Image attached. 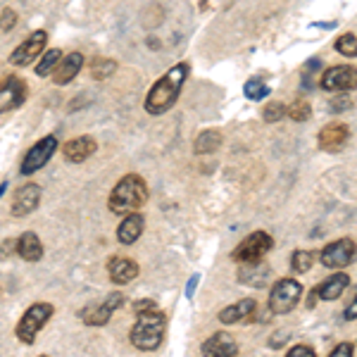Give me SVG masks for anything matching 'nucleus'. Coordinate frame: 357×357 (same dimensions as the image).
I'll use <instances>...</instances> for the list:
<instances>
[{
	"label": "nucleus",
	"instance_id": "nucleus-5",
	"mask_svg": "<svg viewBox=\"0 0 357 357\" xmlns=\"http://www.w3.org/2000/svg\"><path fill=\"white\" fill-rule=\"evenodd\" d=\"M303 296V286L301 281L296 279H279L272 286V293H269V312L272 314H289L296 310V305L301 303Z\"/></svg>",
	"mask_w": 357,
	"mask_h": 357
},
{
	"label": "nucleus",
	"instance_id": "nucleus-15",
	"mask_svg": "<svg viewBox=\"0 0 357 357\" xmlns=\"http://www.w3.org/2000/svg\"><path fill=\"white\" fill-rule=\"evenodd\" d=\"M200 353H203V357H236L238 355V343L234 341L231 333L217 331L215 336H210L200 345Z\"/></svg>",
	"mask_w": 357,
	"mask_h": 357
},
{
	"label": "nucleus",
	"instance_id": "nucleus-22",
	"mask_svg": "<svg viewBox=\"0 0 357 357\" xmlns=\"http://www.w3.org/2000/svg\"><path fill=\"white\" fill-rule=\"evenodd\" d=\"M348 286H350V276L345 272H336V274H329V279L321 281L314 289V293L319 301H336V298L343 296Z\"/></svg>",
	"mask_w": 357,
	"mask_h": 357
},
{
	"label": "nucleus",
	"instance_id": "nucleus-30",
	"mask_svg": "<svg viewBox=\"0 0 357 357\" xmlns=\"http://www.w3.org/2000/svg\"><path fill=\"white\" fill-rule=\"evenodd\" d=\"M284 117H286V105H284V102L272 100V102H267V105H264L262 119H264L267 124H276V122H281Z\"/></svg>",
	"mask_w": 357,
	"mask_h": 357
},
{
	"label": "nucleus",
	"instance_id": "nucleus-28",
	"mask_svg": "<svg viewBox=\"0 0 357 357\" xmlns=\"http://www.w3.org/2000/svg\"><path fill=\"white\" fill-rule=\"evenodd\" d=\"M333 45H336V53L350 57V60H353V57L357 55V38H355L353 31H348V33H343V36H338Z\"/></svg>",
	"mask_w": 357,
	"mask_h": 357
},
{
	"label": "nucleus",
	"instance_id": "nucleus-17",
	"mask_svg": "<svg viewBox=\"0 0 357 357\" xmlns=\"http://www.w3.org/2000/svg\"><path fill=\"white\" fill-rule=\"evenodd\" d=\"M269 274H272V269H269V264L264 260L243 262L238 269V281L245 286H252V289H262V286H267Z\"/></svg>",
	"mask_w": 357,
	"mask_h": 357
},
{
	"label": "nucleus",
	"instance_id": "nucleus-10",
	"mask_svg": "<svg viewBox=\"0 0 357 357\" xmlns=\"http://www.w3.org/2000/svg\"><path fill=\"white\" fill-rule=\"evenodd\" d=\"M355 260V241L353 238H338L321 250L319 262L326 269H343Z\"/></svg>",
	"mask_w": 357,
	"mask_h": 357
},
{
	"label": "nucleus",
	"instance_id": "nucleus-26",
	"mask_svg": "<svg viewBox=\"0 0 357 357\" xmlns=\"http://www.w3.org/2000/svg\"><path fill=\"white\" fill-rule=\"evenodd\" d=\"M60 60H62V53L57 48L45 50L43 57L38 60V65H36V77H48V74H53Z\"/></svg>",
	"mask_w": 357,
	"mask_h": 357
},
{
	"label": "nucleus",
	"instance_id": "nucleus-21",
	"mask_svg": "<svg viewBox=\"0 0 357 357\" xmlns=\"http://www.w3.org/2000/svg\"><path fill=\"white\" fill-rule=\"evenodd\" d=\"M96 151H98V143L91 136H77V138H72V141H67L65 148H62L65 158L69 160V162H74V165L89 160Z\"/></svg>",
	"mask_w": 357,
	"mask_h": 357
},
{
	"label": "nucleus",
	"instance_id": "nucleus-42",
	"mask_svg": "<svg viewBox=\"0 0 357 357\" xmlns=\"http://www.w3.org/2000/svg\"><path fill=\"white\" fill-rule=\"evenodd\" d=\"M5 188H8V183H0V195L5 193Z\"/></svg>",
	"mask_w": 357,
	"mask_h": 357
},
{
	"label": "nucleus",
	"instance_id": "nucleus-27",
	"mask_svg": "<svg viewBox=\"0 0 357 357\" xmlns=\"http://www.w3.org/2000/svg\"><path fill=\"white\" fill-rule=\"evenodd\" d=\"M243 93H245L248 100L257 102V100H264V98H267L269 93H272V89H269L267 84H262L260 79H250V82L245 84Z\"/></svg>",
	"mask_w": 357,
	"mask_h": 357
},
{
	"label": "nucleus",
	"instance_id": "nucleus-16",
	"mask_svg": "<svg viewBox=\"0 0 357 357\" xmlns=\"http://www.w3.org/2000/svg\"><path fill=\"white\" fill-rule=\"evenodd\" d=\"M255 312H257V303L255 298H243V301L229 305V307H224L220 312V321L227 326L231 324H241V321H250L255 319Z\"/></svg>",
	"mask_w": 357,
	"mask_h": 357
},
{
	"label": "nucleus",
	"instance_id": "nucleus-29",
	"mask_svg": "<svg viewBox=\"0 0 357 357\" xmlns=\"http://www.w3.org/2000/svg\"><path fill=\"white\" fill-rule=\"evenodd\" d=\"M286 114L291 117V122H307L310 114H312V107H310V102H305V100H296L286 107Z\"/></svg>",
	"mask_w": 357,
	"mask_h": 357
},
{
	"label": "nucleus",
	"instance_id": "nucleus-43",
	"mask_svg": "<svg viewBox=\"0 0 357 357\" xmlns=\"http://www.w3.org/2000/svg\"><path fill=\"white\" fill-rule=\"evenodd\" d=\"M38 357H48V355H38Z\"/></svg>",
	"mask_w": 357,
	"mask_h": 357
},
{
	"label": "nucleus",
	"instance_id": "nucleus-34",
	"mask_svg": "<svg viewBox=\"0 0 357 357\" xmlns=\"http://www.w3.org/2000/svg\"><path fill=\"white\" fill-rule=\"evenodd\" d=\"M286 357H317V353L310 345H293L289 353H286Z\"/></svg>",
	"mask_w": 357,
	"mask_h": 357
},
{
	"label": "nucleus",
	"instance_id": "nucleus-33",
	"mask_svg": "<svg viewBox=\"0 0 357 357\" xmlns=\"http://www.w3.org/2000/svg\"><path fill=\"white\" fill-rule=\"evenodd\" d=\"M355 355V343H338L336 348L331 350V355L329 357H353Z\"/></svg>",
	"mask_w": 357,
	"mask_h": 357
},
{
	"label": "nucleus",
	"instance_id": "nucleus-11",
	"mask_svg": "<svg viewBox=\"0 0 357 357\" xmlns=\"http://www.w3.org/2000/svg\"><path fill=\"white\" fill-rule=\"evenodd\" d=\"M43 191L38 183H24L22 188H17L15 198H13V207H10V215L22 220V217H29L38 205H41Z\"/></svg>",
	"mask_w": 357,
	"mask_h": 357
},
{
	"label": "nucleus",
	"instance_id": "nucleus-19",
	"mask_svg": "<svg viewBox=\"0 0 357 357\" xmlns=\"http://www.w3.org/2000/svg\"><path fill=\"white\" fill-rule=\"evenodd\" d=\"M107 274H110L112 284L126 286L141 274V267H138L134 260H129V257H112V260L107 262Z\"/></svg>",
	"mask_w": 357,
	"mask_h": 357
},
{
	"label": "nucleus",
	"instance_id": "nucleus-41",
	"mask_svg": "<svg viewBox=\"0 0 357 357\" xmlns=\"http://www.w3.org/2000/svg\"><path fill=\"white\" fill-rule=\"evenodd\" d=\"M317 301H319V298H317V293H314V289H312V291H310V298H307V307H314Z\"/></svg>",
	"mask_w": 357,
	"mask_h": 357
},
{
	"label": "nucleus",
	"instance_id": "nucleus-1",
	"mask_svg": "<svg viewBox=\"0 0 357 357\" xmlns=\"http://www.w3.org/2000/svg\"><path fill=\"white\" fill-rule=\"evenodd\" d=\"M188 72H191L188 62H178V65L172 67L169 72H165L162 77L153 84V89L148 91L146 112L155 114V117H158V114L169 112L172 107L176 105L178 96H181V89H183V84H186V79H188Z\"/></svg>",
	"mask_w": 357,
	"mask_h": 357
},
{
	"label": "nucleus",
	"instance_id": "nucleus-32",
	"mask_svg": "<svg viewBox=\"0 0 357 357\" xmlns=\"http://www.w3.org/2000/svg\"><path fill=\"white\" fill-rule=\"evenodd\" d=\"M17 24V15H15V10H10V8H5L3 13H0V31H10Z\"/></svg>",
	"mask_w": 357,
	"mask_h": 357
},
{
	"label": "nucleus",
	"instance_id": "nucleus-4",
	"mask_svg": "<svg viewBox=\"0 0 357 357\" xmlns=\"http://www.w3.org/2000/svg\"><path fill=\"white\" fill-rule=\"evenodd\" d=\"M53 312H55V307L50 303H33L31 307L22 314L20 324H17V338L24 345H33L36 343L38 331L48 324Z\"/></svg>",
	"mask_w": 357,
	"mask_h": 357
},
{
	"label": "nucleus",
	"instance_id": "nucleus-6",
	"mask_svg": "<svg viewBox=\"0 0 357 357\" xmlns=\"http://www.w3.org/2000/svg\"><path fill=\"white\" fill-rule=\"evenodd\" d=\"M272 248H274V238L267 231H252L231 250V260L238 264L264 260V255H267Z\"/></svg>",
	"mask_w": 357,
	"mask_h": 357
},
{
	"label": "nucleus",
	"instance_id": "nucleus-2",
	"mask_svg": "<svg viewBox=\"0 0 357 357\" xmlns=\"http://www.w3.org/2000/svg\"><path fill=\"white\" fill-rule=\"evenodd\" d=\"M167 331V317L160 312V307L141 310L136 312V321L131 326V345L141 353H155L162 345Z\"/></svg>",
	"mask_w": 357,
	"mask_h": 357
},
{
	"label": "nucleus",
	"instance_id": "nucleus-24",
	"mask_svg": "<svg viewBox=\"0 0 357 357\" xmlns=\"http://www.w3.org/2000/svg\"><path fill=\"white\" fill-rule=\"evenodd\" d=\"M222 131L220 129H207L203 131V134H198V138H195L193 143V153L195 155H212L215 151H220L222 148Z\"/></svg>",
	"mask_w": 357,
	"mask_h": 357
},
{
	"label": "nucleus",
	"instance_id": "nucleus-12",
	"mask_svg": "<svg viewBox=\"0 0 357 357\" xmlns=\"http://www.w3.org/2000/svg\"><path fill=\"white\" fill-rule=\"evenodd\" d=\"M26 96H29V89H26L24 79L8 77L0 84V114L17 110V107L26 100Z\"/></svg>",
	"mask_w": 357,
	"mask_h": 357
},
{
	"label": "nucleus",
	"instance_id": "nucleus-39",
	"mask_svg": "<svg viewBox=\"0 0 357 357\" xmlns=\"http://www.w3.org/2000/svg\"><path fill=\"white\" fill-rule=\"evenodd\" d=\"M355 310H357V303L353 301V303H350V307L345 310V319H348V321H355Z\"/></svg>",
	"mask_w": 357,
	"mask_h": 357
},
{
	"label": "nucleus",
	"instance_id": "nucleus-31",
	"mask_svg": "<svg viewBox=\"0 0 357 357\" xmlns=\"http://www.w3.org/2000/svg\"><path fill=\"white\" fill-rule=\"evenodd\" d=\"M117 72V62L114 60H96L93 65H91V77L96 79H107V77H112V74Z\"/></svg>",
	"mask_w": 357,
	"mask_h": 357
},
{
	"label": "nucleus",
	"instance_id": "nucleus-18",
	"mask_svg": "<svg viewBox=\"0 0 357 357\" xmlns=\"http://www.w3.org/2000/svg\"><path fill=\"white\" fill-rule=\"evenodd\" d=\"M143 229H146V217H143L141 212L124 215V220L119 222V227H117V241L122 245H134L143 236Z\"/></svg>",
	"mask_w": 357,
	"mask_h": 357
},
{
	"label": "nucleus",
	"instance_id": "nucleus-3",
	"mask_svg": "<svg viewBox=\"0 0 357 357\" xmlns=\"http://www.w3.org/2000/svg\"><path fill=\"white\" fill-rule=\"evenodd\" d=\"M148 203V183L138 174H126L117 181L107 198V210L112 215H131Z\"/></svg>",
	"mask_w": 357,
	"mask_h": 357
},
{
	"label": "nucleus",
	"instance_id": "nucleus-7",
	"mask_svg": "<svg viewBox=\"0 0 357 357\" xmlns=\"http://www.w3.org/2000/svg\"><path fill=\"white\" fill-rule=\"evenodd\" d=\"M122 305H124V293L114 291V293H107L100 303H93V305H89V307H84L82 312H79V317H82V321L86 326H105L107 321H110V317L117 312Z\"/></svg>",
	"mask_w": 357,
	"mask_h": 357
},
{
	"label": "nucleus",
	"instance_id": "nucleus-36",
	"mask_svg": "<svg viewBox=\"0 0 357 357\" xmlns=\"http://www.w3.org/2000/svg\"><path fill=\"white\" fill-rule=\"evenodd\" d=\"M350 105H353V100H350L348 96H338L336 100L331 102V112H343V110H348Z\"/></svg>",
	"mask_w": 357,
	"mask_h": 357
},
{
	"label": "nucleus",
	"instance_id": "nucleus-37",
	"mask_svg": "<svg viewBox=\"0 0 357 357\" xmlns=\"http://www.w3.org/2000/svg\"><path fill=\"white\" fill-rule=\"evenodd\" d=\"M198 281H200V276H198V274L188 279V284H186V298H188V301H191L193 293H195V289H198Z\"/></svg>",
	"mask_w": 357,
	"mask_h": 357
},
{
	"label": "nucleus",
	"instance_id": "nucleus-9",
	"mask_svg": "<svg viewBox=\"0 0 357 357\" xmlns=\"http://www.w3.org/2000/svg\"><path fill=\"white\" fill-rule=\"evenodd\" d=\"M45 43H48V33H45L43 29L31 31L29 33V38H24V41L13 50V55H10V65H15V67L31 65V62L43 53Z\"/></svg>",
	"mask_w": 357,
	"mask_h": 357
},
{
	"label": "nucleus",
	"instance_id": "nucleus-13",
	"mask_svg": "<svg viewBox=\"0 0 357 357\" xmlns=\"http://www.w3.org/2000/svg\"><path fill=\"white\" fill-rule=\"evenodd\" d=\"M317 141H319V148L324 153H338L348 146L350 129L343 122H331V124L321 126V131L317 134Z\"/></svg>",
	"mask_w": 357,
	"mask_h": 357
},
{
	"label": "nucleus",
	"instance_id": "nucleus-20",
	"mask_svg": "<svg viewBox=\"0 0 357 357\" xmlns=\"http://www.w3.org/2000/svg\"><path fill=\"white\" fill-rule=\"evenodd\" d=\"M84 67V55L82 53H69L57 62L55 72H53V82L57 86H67L69 82L77 79V74L82 72Z\"/></svg>",
	"mask_w": 357,
	"mask_h": 357
},
{
	"label": "nucleus",
	"instance_id": "nucleus-14",
	"mask_svg": "<svg viewBox=\"0 0 357 357\" xmlns=\"http://www.w3.org/2000/svg\"><path fill=\"white\" fill-rule=\"evenodd\" d=\"M357 74L353 65H336L321 74V89L324 91H353Z\"/></svg>",
	"mask_w": 357,
	"mask_h": 357
},
{
	"label": "nucleus",
	"instance_id": "nucleus-23",
	"mask_svg": "<svg viewBox=\"0 0 357 357\" xmlns=\"http://www.w3.org/2000/svg\"><path fill=\"white\" fill-rule=\"evenodd\" d=\"M17 255L22 257L24 262H38L43 257V243L33 231H24L17 238V245H15Z\"/></svg>",
	"mask_w": 357,
	"mask_h": 357
},
{
	"label": "nucleus",
	"instance_id": "nucleus-35",
	"mask_svg": "<svg viewBox=\"0 0 357 357\" xmlns=\"http://www.w3.org/2000/svg\"><path fill=\"white\" fill-rule=\"evenodd\" d=\"M289 338H291V331H276L274 336H269V348H274V350L281 348Z\"/></svg>",
	"mask_w": 357,
	"mask_h": 357
},
{
	"label": "nucleus",
	"instance_id": "nucleus-40",
	"mask_svg": "<svg viewBox=\"0 0 357 357\" xmlns=\"http://www.w3.org/2000/svg\"><path fill=\"white\" fill-rule=\"evenodd\" d=\"M15 245H17V241H8V243H3V255H8L10 250H15Z\"/></svg>",
	"mask_w": 357,
	"mask_h": 357
},
{
	"label": "nucleus",
	"instance_id": "nucleus-8",
	"mask_svg": "<svg viewBox=\"0 0 357 357\" xmlns=\"http://www.w3.org/2000/svg\"><path fill=\"white\" fill-rule=\"evenodd\" d=\"M55 151H57V138L55 136H43L41 141H36L26 151L24 160H22V174L31 176L33 172L43 169V167L48 165V160L55 155Z\"/></svg>",
	"mask_w": 357,
	"mask_h": 357
},
{
	"label": "nucleus",
	"instance_id": "nucleus-25",
	"mask_svg": "<svg viewBox=\"0 0 357 357\" xmlns=\"http://www.w3.org/2000/svg\"><path fill=\"white\" fill-rule=\"evenodd\" d=\"M314 260H317V252H312V250H296L291 255V269L296 274H305V272H310V269H312Z\"/></svg>",
	"mask_w": 357,
	"mask_h": 357
},
{
	"label": "nucleus",
	"instance_id": "nucleus-38",
	"mask_svg": "<svg viewBox=\"0 0 357 357\" xmlns=\"http://www.w3.org/2000/svg\"><path fill=\"white\" fill-rule=\"evenodd\" d=\"M151 307H158V303H155V301H136L134 303L136 312H141V310H151Z\"/></svg>",
	"mask_w": 357,
	"mask_h": 357
}]
</instances>
